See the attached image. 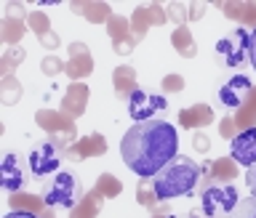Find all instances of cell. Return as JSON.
I'll return each mask as SVG.
<instances>
[{
  "label": "cell",
  "instance_id": "1",
  "mask_svg": "<svg viewBox=\"0 0 256 218\" xmlns=\"http://www.w3.org/2000/svg\"><path fill=\"white\" fill-rule=\"evenodd\" d=\"M179 155V131L163 117L134 123L120 139V157L142 179H155Z\"/></svg>",
  "mask_w": 256,
  "mask_h": 218
},
{
  "label": "cell",
  "instance_id": "2",
  "mask_svg": "<svg viewBox=\"0 0 256 218\" xmlns=\"http://www.w3.org/2000/svg\"><path fill=\"white\" fill-rule=\"evenodd\" d=\"M200 173L203 171H200V165L192 157L176 155L171 163L152 179V195H155V200H160V203L176 200V197H187L198 189Z\"/></svg>",
  "mask_w": 256,
  "mask_h": 218
},
{
  "label": "cell",
  "instance_id": "3",
  "mask_svg": "<svg viewBox=\"0 0 256 218\" xmlns=\"http://www.w3.org/2000/svg\"><path fill=\"white\" fill-rule=\"evenodd\" d=\"M80 195H83V187H80L78 176L72 171H59L43 187V203L48 208H62V211H72L78 205Z\"/></svg>",
  "mask_w": 256,
  "mask_h": 218
},
{
  "label": "cell",
  "instance_id": "4",
  "mask_svg": "<svg viewBox=\"0 0 256 218\" xmlns=\"http://www.w3.org/2000/svg\"><path fill=\"white\" fill-rule=\"evenodd\" d=\"M240 203L235 184H208L200 192V211L206 218H232Z\"/></svg>",
  "mask_w": 256,
  "mask_h": 218
},
{
  "label": "cell",
  "instance_id": "5",
  "mask_svg": "<svg viewBox=\"0 0 256 218\" xmlns=\"http://www.w3.org/2000/svg\"><path fill=\"white\" fill-rule=\"evenodd\" d=\"M248 48H251V32L238 27L216 40L214 53L227 69H243L248 64Z\"/></svg>",
  "mask_w": 256,
  "mask_h": 218
},
{
  "label": "cell",
  "instance_id": "6",
  "mask_svg": "<svg viewBox=\"0 0 256 218\" xmlns=\"http://www.w3.org/2000/svg\"><path fill=\"white\" fill-rule=\"evenodd\" d=\"M27 165H30L32 179H38V181L56 176V173L62 171V152H59V144L51 141V139L38 141L35 147L30 149V155H27Z\"/></svg>",
  "mask_w": 256,
  "mask_h": 218
},
{
  "label": "cell",
  "instance_id": "7",
  "mask_svg": "<svg viewBox=\"0 0 256 218\" xmlns=\"http://www.w3.org/2000/svg\"><path fill=\"white\" fill-rule=\"evenodd\" d=\"M168 107L166 96L158 91H144V88H136L128 96V115H131L136 123H147V120H155L160 112Z\"/></svg>",
  "mask_w": 256,
  "mask_h": 218
},
{
  "label": "cell",
  "instance_id": "8",
  "mask_svg": "<svg viewBox=\"0 0 256 218\" xmlns=\"http://www.w3.org/2000/svg\"><path fill=\"white\" fill-rule=\"evenodd\" d=\"M251 91H254L251 77H246V75H232L227 83L219 88L216 99H219V104H222V107L227 109V112H235V109H240V107H243V104L248 101Z\"/></svg>",
  "mask_w": 256,
  "mask_h": 218
},
{
  "label": "cell",
  "instance_id": "9",
  "mask_svg": "<svg viewBox=\"0 0 256 218\" xmlns=\"http://www.w3.org/2000/svg\"><path fill=\"white\" fill-rule=\"evenodd\" d=\"M0 184H3L6 192H19V189H24V184H27L22 157L16 155V152H6V155H3V165H0Z\"/></svg>",
  "mask_w": 256,
  "mask_h": 218
},
{
  "label": "cell",
  "instance_id": "10",
  "mask_svg": "<svg viewBox=\"0 0 256 218\" xmlns=\"http://www.w3.org/2000/svg\"><path fill=\"white\" fill-rule=\"evenodd\" d=\"M230 155L243 168L256 165V128H246L230 141Z\"/></svg>",
  "mask_w": 256,
  "mask_h": 218
},
{
  "label": "cell",
  "instance_id": "11",
  "mask_svg": "<svg viewBox=\"0 0 256 218\" xmlns=\"http://www.w3.org/2000/svg\"><path fill=\"white\" fill-rule=\"evenodd\" d=\"M232 218H256V197L251 195V197L240 200L235 213H232Z\"/></svg>",
  "mask_w": 256,
  "mask_h": 218
},
{
  "label": "cell",
  "instance_id": "12",
  "mask_svg": "<svg viewBox=\"0 0 256 218\" xmlns=\"http://www.w3.org/2000/svg\"><path fill=\"white\" fill-rule=\"evenodd\" d=\"M246 187H248V192L256 197V165H251L246 171Z\"/></svg>",
  "mask_w": 256,
  "mask_h": 218
},
{
  "label": "cell",
  "instance_id": "13",
  "mask_svg": "<svg viewBox=\"0 0 256 218\" xmlns=\"http://www.w3.org/2000/svg\"><path fill=\"white\" fill-rule=\"evenodd\" d=\"M248 64L256 69V29L251 32V48H248Z\"/></svg>",
  "mask_w": 256,
  "mask_h": 218
},
{
  "label": "cell",
  "instance_id": "14",
  "mask_svg": "<svg viewBox=\"0 0 256 218\" xmlns=\"http://www.w3.org/2000/svg\"><path fill=\"white\" fill-rule=\"evenodd\" d=\"M6 218H40V216H35V213H30V211H11Z\"/></svg>",
  "mask_w": 256,
  "mask_h": 218
},
{
  "label": "cell",
  "instance_id": "15",
  "mask_svg": "<svg viewBox=\"0 0 256 218\" xmlns=\"http://www.w3.org/2000/svg\"><path fill=\"white\" fill-rule=\"evenodd\" d=\"M171 218H182V216H171ZM187 218H195V216H187Z\"/></svg>",
  "mask_w": 256,
  "mask_h": 218
}]
</instances>
